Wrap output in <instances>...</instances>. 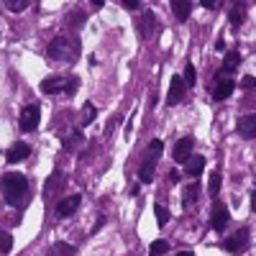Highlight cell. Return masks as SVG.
Instances as JSON below:
<instances>
[{
  "instance_id": "27",
  "label": "cell",
  "mask_w": 256,
  "mask_h": 256,
  "mask_svg": "<svg viewBox=\"0 0 256 256\" xmlns=\"http://www.w3.org/2000/svg\"><path fill=\"white\" fill-rule=\"evenodd\" d=\"M13 248V236L6 230H0V254H8Z\"/></svg>"
},
{
  "instance_id": "16",
  "label": "cell",
  "mask_w": 256,
  "mask_h": 256,
  "mask_svg": "<svg viewBox=\"0 0 256 256\" xmlns=\"http://www.w3.org/2000/svg\"><path fill=\"white\" fill-rule=\"evenodd\" d=\"M233 90H236V82L233 80H220L218 88L212 90V100H226V98H230Z\"/></svg>"
},
{
  "instance_id": "35",
  "label": "cell",
  "mask_w": 256,
  "mask_h": 256,
  "mask_svg": "<svg viewBox=\"0 0 256 256\" xmlns=\"http://www.w3.org/2000/svg\"><path fill=\"white\" fill-rule=\"evenodd\" d=\"M169 180H172V182H180V172H169Z\"/></svg>"
},
{
  "instance_id": "19",
  "label": "cell",
  "mask_w": 256,
  "mask_h": 256,
  "mask_svg": "<svg viewBox=\"0 0 256 256\" xmlns=\"http://www.w3.org/2000/svg\"><path fill=\"white\" fill-rule=\"evenodd\" d=\"M172 10H174L177 20H187L190 10H192V3H190V0H172Z\"/></svg>"
},
{
  "instance_id": "23",
  "label": "cell",
  "mask_w": 256,
  "mask_h": 256,
  "mask_svg": "<svg viewBox=\"0 0 256 256\" xmlns=\"http://www.w3.org/2000/svg\"><path fill=\"white\" fill-rule=\"evenodd\" d=\"M82 113H84V116H82L80 126L84 128V126H90V123L95 120V105H92V102H84V108H82Z\"/></svg>"
},
{
  "instance_id": "22",
  "label": "cell",
  "mask_w": 256,
  "mask_h": 256,
  "mask_svg": "<svg viewBox=\"0 0 256 256\" xmlns=\"http://www.w3.org/2000/svg\"><path fill=\"white\" fill-rule=\"evenodd\" d=\"M244 8H246L244 3H236V6L230 8L228 18H230V24H233V26H241V24H244V18H246V10H244Z\"/></svg>"
},
{
  "instance_id": "32",
  "label": "cell",
  "mask_w": 256,
  "mask_h": 256,
  "mask_svg": "<svg viewBox=\"0 0 256 256\" xmlns=\"http://www.w3.org/2000/svg\"><path fill=\"white\" fill-rule=\"evenodd\" d=\"M254 84H256V80H254V74H246V77H244V88H248V90H251V88H254Z\"/></svg>"
},
{
  "instance_id": "18",
  "label": "cell",
  "mask_w": 256,
  "mask_h": 256,
  "mask_svg": "<svg viewBox=\"0 0 256 256\" xmlns=\"http://www.w3.org/2000/svg\"><path fill=\"white\" fill-rule=\"evenodd\" d=\"M46 256H77V248L72 246V244H64V241H56L49 251H46Z\"/></svg>"
},
{
  "instance_id": "10",
  "label": "cell",
  "mask_w": 256,
  "mask_h": 256,
  "mask_svg": "<svg viewBox=\"0 0 256 256\" xmlns=\"http://www.w3.org/2000/svg\"><path fill=\"white\" fill-rule=\"evenodd\" d=\"M184 98V82L180 74H174L169 80V95H166V105H180Z\"/></svg>"
},
{
  "instance_id": "6",
  "label": "cell",
  "mask_w": 256,
  "mask_h": 256,
  "mask_svg": "<svg viewBox=\"0 0 256 256\" xmlns=\"http://www.w3.org/2000/svg\"><path fill=\"white\" fill-rule=\"evenodd\" d=\"M80 202H82V195H70V198H62V200L56 202V208H54L56 218H59V220H62V218H72L74 212H77V208H80Z\"/></svg>"
},
{
  "instance_id": "1",
  "label": "cell",
  "mask_w": 256,
  "mask_h": 256,
  "mask_svg": "<svg viewBox=\"0 0 256 256\" xmlns=\"http://www.w3.org/2000/svg\"><path fill=\"white\" fill-rule=\"evenodd\" d=\"M0 187H3V195H6V202L18 208L20 202L26 200L28 195V180L24 174H16V172H8L3 174V182H0Z\"/></svg>"
},
{
  "instance_id": "14",
  "label": "cell",
  "mask_w": 256,
  "mask_h": 256,
  "mask_svg": "<svg viewBox=\"0 0 256 256\" xmlns=\"http://www.w3.org/2000/svg\"><path fill=\"white\" fill-rule=\"evenodd\" d=\"M184 164H187V166H184V172H187L190 177H200V174H202V169H205V156L192 154Z\"/></svg>"
},
{
  "instance_id": "28",
  "label": "cell",
  "mask_w": 256,
  "mask_h": 256,
  "mask_svg": "<svg viewBox=\"0 0 256 256\" xmlns=\"http://www.w3.org/2000/svg\"><path fill=\"white\" fill-rule=\"evenodd\" d=\"M6 8L13 10V13H20V10H26V8H28V0H8Z\"/></svg>"
},
{
  "instance_id": "25",
  "label": "cell",
  "mask_w": 256,
  "mask_h": 256,
  "mask_svg": "<svg viewBox=\"0 0 256 256\" xmlns=\"http://www.w3.org/2000/svg\"><path fill=\"white\" fill-rule=\"evenodd\" d=\"M82 24H84V13H82V10H72V13L67 16V26H70V28H80Z\"/></svg>"
},
{
  "instance_id": "3",
  "label": "cell",
  "mask_w": 256,
  "mask_h": 256,
  "mask_svg": "<svg viewBox=\"0 0 256 256\" xmlns=\"http://www.w3.org/2000/svg\"><path fill=\"white\" fill-rule=\"evenodd\" d=\"M77 88H80V82H77V77H46L44 82H41V92H46V95H59V92H64V95H74L77 92Z\"/></svg>"
},
{
  "instance_id": "8",
  "label": "cell",
  "mask_w": 256,
  "mask_h": 256,
  "mask_svg": "<svg viewBox=\"0 0 256 256\" xmlns=\"http://www.w3.org/2000/svg\"><path fill=\"white\" fill-rule=\"evenodd\" d=\"M192 148H195V138H192V136L180 138V141L174 144V148H172V159H174L177 164L187 162V159L192 156Z\"/></svg>"
},
{
  "instance_id": "12",
  "label": "cell",
  "mask_w": 256,
  "mask_h": 256,
  "mask_svg": "<svg viewBox=\"0 0 256 256\" xmlns=\"http://www.w3.org/2000/svg\"><path fill=\"white\" fill-rule=\"evenodd\" d=\"M246 244H248V230H246V228H241L233 238H226V244H223V246H226V251L238 254V251H244V248H246Z\"/></svg>"
},
{
  "instance_id": "24",
  "label": "cell",
  "mask_w": 256,
  "mask_h": 256,
  "mask_svg": "<svg viewBox=\"0 0 256 256\" xmlns=\"http://www.w3.org/2000/svg\"><path fill=\"white\" fill-rule=\"evenodd\" d=\"M220 182H223L220 172H212V174H210V184H208V192H210L212 198H218V192H220Z\"/></svg>"
},
{
  "instance_id": "4",
  "label": "cell",
  "mask_w": 256,
  "mask_h": 256,
  "mask_svg": "<svg viewBox=\"0 0 256 256\" xmlns=\"http://www.w3.org/2000/svg\"><path fill=\"white\" fill-rule=\"evenodd\" d=\"M46 54H49V59H54V62H74V59H77V49L70 44V38H64V36H54V38L49 41Z\"/></svg>"
},
{
  "instance_id": "36",
  "label": "cell",
  "mask_w": 256,
  "mask_h": 256,
  "mask_svg": "<svg viewBox=\"0 0 256 256\" xmlns=\"http://www.w3.org/2000/svg\"><path fill=\"white\" fill-rule=\"evenodd\" d=\"M180 256H195V254H192V251H182Z\"/></svg>"
},
{
  "instance_id": "33",
  "label": "cell",
  "mask_w": 256,
  "mask_h": 256,
  "mask_svg": "<svg viewBox=\"0 0 256 256\" xmlns=\"http://www.w3.org/2000/svg\"><path fill=\"white\" fill-rule=\"evenodd\" d=\"M202 8L212 10V8H218V3H216V0H202Z\"/></svg>"
},
{
  "instance_id": "31",
  "label": "cell",
  "mask_w": 256,
  "mask_h": 256,
  "mask_svg": "<svg viewBox=\"0 0 256 256\" xmlns=\"http://www.w3.org/2000/svg\"><path fill=\"white\" fill-rule=\"evenodd\" d=\"M123 8H128V10H138L141 3H138V0H123Z\"/></svg>"
},
{
  "instance_id": "15",
  "label": "cell",
  "mask_w": 256,
  "mask_h": 256,
  "mask_svg": "<svg viewBox=\"0 0 256 256\" xmlns=\"http://www.w3.org/2000/svg\"><path fill=\"white\" fill-rule=\"evenodd\" d=\"M62 184H64V172L54 169L52 177H49V180H46V184H44V198H54V192H56Z\"/></svg>"
},
{
  "instance_id": "30",
  "label": "cell",
  "mask_w": 256,
  "mask_h": 256,
  "mask_svg": "<svg viewBox=\"0 0 256 256\" xmlns=\"http://www.w3.org/2000/svg\"><path fill=\"white\" fill-rule=\"evenodd\" d=\"M154 212H156V223H159V226H166V223H169V210H166V208L154 205Z\"/></svg>"
},
{
  "instance_id": "26",
  "label": "cell",
  "mask_w": 256,
  "mask_h": 256,
  "mask_svg": "<svg viewBox=\"0 0 256 256\" xmlns=\"http://www.w3.org/2000/svg\"><path fill=\"white\" fill-rule=\"evenodd\" d=\"M169 251V244L164 241V238H159V241H154L152 246H148V254L152 256H162V254H166Z\"/></svg>"
},
{
  "instance_id": "21",
  "label": "cell",
  "mask_w": 256,
  "mask_h": 256,
  "mask_svg": "<svg viewBox=\"0 0 256 256\" xmlns=\"http://www.w3.org/2000/svg\"><path fill=\"white\" fill-rule=\"evenodd\" d=\"M198 198H200V184L198 182H192L187 190H184V198H182V205L184 208H190V205H195L198 202Z\"/></svg>"
},
{
  "instance_id": "17",
  "label": "cell",
  "mask_w": 256,
  "mask_h": 256,
  "mask_svg": "<svg viewBox=\"0 0 256 256\" xmlns=\"http://www.w3.org/2000/svg\"><path fill=\"white\" fill-rule=\"evenodd\" d=\"M241 64V54L238 52H228V56H226V62H223V74H226V80H230V74L236 72V67Z\"/></svg>"
},
{
  "instance_id": "9",
  "label": "cell",
  "mask_w": 256,
  "mask_h": 256,
  "mask_svg": "<svg viewBox=\"0 0 256 256\" xmlns=\"http://www.w3.org/2000/svg\"><path fill=\"white\" fill-rule=\"evenodd\" d=\"M138 34H141V38H152L156 31H159V20H156V16H154V10H144V18H141V24H138Z\"/></svg>"
},
{
  "instance_id": "20",
  "label": "cell",
  "mask_w": 256,
  "mask_h": 256,
  "mask_svg": "<svg viewBox=\"0 0 256 256\" xmlns=\"http://www.w3.org/2000/svg\"><path fill=\"white\" fill-rule=\"evenodd\" d=\"M82 141H84L82 131H72V134H67V136L62 138V144H64V148H67V152H74L77 146H82Z\"/></svg>"
},
{
  "instance_id": "7",
  "label": "cell",
  "mask_w": 256,
  "mask_h": 256,
  "mask_svg": "<svg viewBox=\"0 0 256 256\" xmlns=\"http://www.w3.org/2000/svg\"><path fill=\"white\" fill-rule=\"evenodd\" d=\"M228 220H230V212H228V208H226L223 202H218V200H216V205H212V218H210L212 230L223 233V230H226V226H228Z\"/></svg>"
},
{
  "instance_id": "2",
  "label": "cell",
  "mask_w": 256,
  "mask_h": 256,
  "mask_svg": "<svg viewBox=\"0 0 256 256\" xmlns=\"http://www.w3.org/2000/svg\"><path fill=\"white\" fill-rule=\"evenodd\" d=\"M164 154V144L159 141V138H154V141H148V148H146V162L141 164V169H138V180L144 182V184H148L154 180V169H156V162H159V156Z\"/></svg>"
},
{
  "instance_id": "11",
  "label": "cell",
  "mask_w": 256,
  "mask_h": 256,
  "mask_svg": "<svg viewBox=\"0 0 256 256\" xmlns=\"http://www.w3.org/2000/svg\"><path fill=\"white\" fill-rule=\"evenodd\" d=\"M28 154H31V146L24 144V141H18V144H13L6 152V159H8V164H18V162L28 159Z\"/></svg>"
},
{
  "instance_id": "5",
  "label": "cell",
  "mask_w": 256,
  "mask_h": 256,
  "mask_svg": "<svg viewBox=\"0 0 256 256\" xmlns=\"http://www.w3.org/2000/svg\"><path fill=\"white\" fill-rule=\"evenodd\" d=\"M38 120H41V110L36 105H26L18 116V123H20V131H36L38 128Z\"/></svg>"
},
{
  "instance_id": "34",
  "label": "cell",
  "mask_w": 256,
  "mask_h": 256,
  "mask_svg": "<svg viewBox=\"0 0 256 256\" xmlns=\"http://www.w3.org/2000/svg\"><path fill=\"white\" fill-rule=\"evenodd\" d=\"M102 223H105V216H100V218H98V223L92 226V233H98V230L102 228Z\"/></svg>"
},
{
  "instance_id": "13",
  "label": "cell",
  "mask_w": 256,
  "mask_h": 256,
  "mask_svg": "<svg viewBox=\"0 0 256 256\" xmlns=\"http://www.w3.org/2000/svg\"><path fill=\"white\" fill-rule=\"evenodd\" d=\"M238 134H241L246 141H254V136H256V116H254V113H248V116H244V118L238 120Z\"/></svg>"
},
{
  "instance_id": "29",
  "label": "cell",
  "mask_w": 256,
  "mask_h": 256,
  "mask_svg": "<svg viewBox=\"0 0 256 256\" xmlns=\"http://www.w3.org/2000/svg\"><path fill=\"white\" fill-rule=\"evenodd\" d=\"M182 82L187 84V88H192V84L198 82V77H195V67H192V64H187V67H184V77H182Z\"/></svg>"
}]
</instances>
